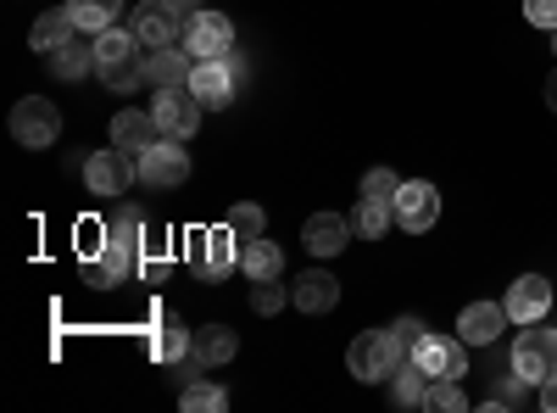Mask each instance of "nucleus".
Instances as JSON below:
<instances>
[{
    "instance_id": "nucleus-1",
    "label": "nucleus",
    "mask_w": 557,
    "mask_h": 413,
    "mask_svg": "<svg viewBox=\"0 0 557 413\" xmlns=\"http://www.w3.org/2000/svg\"><path fill=\"white\" fill-rule=\"evenodd\" d=\"M101 252L96 257H84V286H96V291H117L128 286L139 263H146V212L139 207H112L107 223H101Z\"/></svg>"
},
{
    "instance_id": "nucleus-2",
    "label": "nucleus",
    "mask_w": 557,
    "mask_h": 413,
    "mask_svg": "<svg viewBox=\"0 0 557 413\" xmlns=\"http://www.w3.org/2000/svg\"><path fill=\"white\" fill-rule=\"evenodd\" d=\"M96 78L107 89H117V96H128L134 84H146V57H139V34L112 23L96 34Z\"/></svg>"
},
{
    "instance_id": "nucleus-3",
    "label": "nucleus",
    "mask_w": 557,
    "mask_h": 413,
    "mask_svg": "<svg viewBox=\"0 0 557 413\" xmlns=\"http://www.w3.org/2000/svg\"><path fill=\"white\" fill-rule=\"evenodd\" d=\"M407 363V347L391 336V330H362L351 347H346V369L362 380V386H380V380H391L396 369Z\"/></svg>"
},
{
    "instance_id": "nucleus-4",
    "label": "nucleus",
    "mask_w": 557,
    "mask_h": 413,
    "mask_svg": "<svg viewBox=\"0 0 557 413\" xmlns=\"http://www.w3.org/2000/svg\"><path fill=\"white\" fill-rule=\"evenodd\" d=\"M84 185H89V196H107V202L128 196V191L139 185V157H128L123 146L89 151V157H84Z\"/></svg>"
},
{
    "instance_id": "nucleus-5",
    "label": "nucleus",
    "mask_w": 557,
    "mask_h": 413,
    "mask_svg": "<svg viewBox=\"0 0 557 413\" xmlns=\"http://www.w3.org/2000/svg\"><path fill=\"white\" fill-rule=\"evenodd\" d=\"M12 141H17L23 151L57 146V141H62V107L45 101V96H23V101L12 107Z\"/></svg>"
},
{
    "instance_id": "nucleus-6",
    "label": "nucleus",
    "mask_w": 557,
    "mask_h": 413,
    "mask_svg": "<svg viewBox=\"0 0 557 413\" xmlns=\"http://www.w3.org/2000/svg\"><path fill=\"white\" fill-rule=\"evenodd\" d=\"M184 51H190L196 62H223L228 51H235V23H228L223 12L201 7L196 17H184Z\"/></svg>"
},
{
    "instance_id": "nucleus-7",
    "label": "nucleus",
    "mask_w": 557,
    "mask_h": 413,
    "mask_svg": "<svg viewBox=\"0 0 557 413\" xmlns=\"http://www.w3.org/2000/svg\"><path fill=\"white\" fill-rule=\"evenodd\" d=\"M513 375H524L530 386H541V380L557 375V330H541V318H535V325H519Z\"/></svg>"
},
{
    "instance_id": "nucleus-8",
    "label": "nucleus",
    "mask_w": 557,
    "mask_h": 413,
    "mask_svg": "<svg viewBox=\"0 0 557 413\" xmlns=\"http://www.w3.org/2000/svg\"><path fill=\"white\" fill-rule=\"evenodd\" d=\"M391 212H396V223L407 229V235H430L435 218H441V191L430 185V179H401Z\"/></svg>"
},
{
    "instance_id": "nucleus-9",
    "label": "nucleus",
    "mask_w": 557,
    "mask_h": 413,
    "mask_svg": "<svg viewBox=\"0 0 557 413\" xmlns=\"http://www.w3.org/2000/svg\"><path fill=\"white\" fill-rule=\"evenodd\" d=\"M235 352H240V336L228 330V325H207V330H196L190 336V357H184V386H190L196 375H207V369H223V363H235Z\"/></svg>"
},
{
    "instance_id": "nucleus-10",
    "label": "nucleus",
    "mask_w": 557,
    "mask_h": 413,
    "mask_svg": "<svg viewBox=\"0 0 557 413\" xmlns=\"http://www.w3.org/2000/svg\"><path fill=\"white\" fill-rule=\"evenodd\" d=\"M128 28L139 34V45L146 51H162V45H178L184 39V12L173 7V0H139Z\"/></svg>"
},
{
    "instance_id": "nucleus-11",
    "label": "nucleus",
    "mask_w": 557,
    "mask_h": 413,
    "mask_svg": "<svg viewBox=\"0 0 557 413\" xmlns=\"http://www.w3.org/2000/svg\"><path fill=\"white\" fill-rule=\"evenodd\" d=\"M412 363L430 380H462V375H469V341H462V336H424L412 347Z\"/></svg>"
},
{
    "instance_id": "nucleus-12",
    "label": "nucleus",
    "mask_w": 557,
    "mask_h": 413,
    "mask_svg": "<svg viewBox=\"0 0 557 413\" xmlns=\"http://www.w3.org/2000/svg\"><path fill=\"white\" fill-rule=\"evenodd\" d=\"M151 112H157V123H162L168 141H196V129H201V112H207V107L190 96V84H178V89H157Z\"/></svg>"
},
{
    "instance_id": "nucleus-13",
    "label": "nucleus",
    "mask_w": 557,
    "mask_h": 413,
    "mask_svg": "<svg viewBox=\"0 0 557 413\" xmlns=\"http://www.w3.org/2000/svg\"><path fill=\"white\" fill-rule=\"evenodd\" d=\"M190 179V151H184V141H162L139 157V185H151V191H173V185H184Z\"/></svg>"
},
{
    "instance_id": "nucleus-14",
    "label": "nucleus",
    "mask_w": 557,
    "mask_h": 413,
    "mask_svg": "<svg viewBox=\"0 0 557 413\" xmlns=\"http://www.w3.org/2000/svg\"><path fill=\"white\" fill-rule=\"evenodd\" d=\"M190 96H196L201 107L223 112L228 101L240 96V73L228 68V57H223V62H196V68H190Z\"/></svg>"
},
{
    "instance_id": "nucleus-15",
    "label": "nucleus",
    "mask_w": 557,
    "mask_h": 413,
    "mask_svg": "<svg viewBox=\"0 0 557 413\" xmlns=\"http://www.w3.org/2000/svg\"><path fill=\"white\" fill-rule=\"evenodd\" d=\"M502 307H507V318H513V325H535V318L552 313V286L541 280V274H519V280L507 286Z\"/></svg>"
},
{
    "instance_id": "nucleus-16",
    "label": "nucleus",
    "mask_w": 557,
    "mask_h": 413,
    "mask_svg": "<svg viewBox=\"0 0 557 413\" xmlns=\"http://www.w3.org/2000/svg\"><path fill=\"white\" fill-rule=\"evenodd\" d=\"M157 141H162V123H157V112L123 107V112L112 118V146H123L128 157H146Z\"/></svg>"
},
{
    "instance_id": "nucleus-17",
    "label": "nucleus",
    "mask_w": 557,
    "mask_h": 413,
    "mask_svg": "<svg viewBox=\"0 0 557 413\" xmlns=\"http://www.w3.org/2000/svg\"><path fill=\"white\" fill-rule=\"evenodd\" d=\"M351 235H357V229H351L346 212H312L307 229H301V246H307L312 257H335V252H346Z\"/></svg>"
},
{
    "instance_id": "nucleus-18",
    "label": "nucleus",
    "mask_w": 557,
    "mask_h": 413,
    "mask_svg": "<svg viewBox=\"0 0 557 413\" xmlns=\"http://www.w3.org/2000/svg\"><path fill=\"white\" fill-rule=\"evenodd\" d=\"M240 263V235H235V229H207V235H196V268L201 274H212V280H223V274L228 268H235Z\"/></svg>"
},
{
    "instance_id": "nucleus-19",
    "label": "nucleus",
    "mask_w": 557,
    "mask_h": 413,
    "mask_svg": "<svg viewBox=\"0 0 557 413\" xmlns=\"http://www.w3.org/2000/svg\"><path fill=\"white\" fill-rule=\"evenodd\" d=\"M341 302V280L330 268H301V280L290 286V307H301V313H330Z\"/></svg>"
},
{
    "instance_id": "nucleus-20",
    "label": "nucleus",
    "mask_w": 557,
    "mask_h": 413,
    "mask_svg": "<svg viewBox=\"0 0 557 413\" xmlns=\"http://www.w3.org/2000/svg\"><path fill=\"white\" fill-rule=\"evenodd\" d=\"M513 318H507V307L502 302H474V307H462V318H457V336L469 341V347H491Z\"/></svg>"
},
{
    "instance_id": "nucleus-21",
    "label": "nucleus",
    "mask_w": 557,
    "mask_h": 413,
    "mask_svg": "<svg viewBox=\"0 0 557 413\" xmlns=\"http://www.w3.org/2000/svg\"><path fill=\"white\" fill-rule=\"evenodd\" d=\"M190 68H196V57L184 51V45H162V51H146V84H157V89L190 84Z\"/></svg>"
},
{
    "instance_id": "nucleus-22",
    "label": "nucleus",
    "mask_w": 557,
    "mask_h": 413,
    "mask_svg": "<svg viewBox=\"0 0 557 413\" xmlns=\"http://www.w3.org/2000/svg\"><path fill=\"white\" fill-rule=\"evenodd\" d=\"M84 28L73 23V12L67 7H57V12H45V17H34V28H28V45L39 57H51V51H62L67 39H78Z\"/></svg>"
},
{
    "instance_id": "nucleus-23",
    "label": "nucleus",
    "mask_w": 557,
    "mask_h": 413,
    "mask_svg": "<svg viewBox=\"0 0 557 413\" xmlns=\"http://www.w3.org/2000/svg\"><path fill=\"white\" fill-rule=\"evenodd\" d=\"M240 268H246V280H278V274H285V252L262 235L240 241Z\"/></svg>"
},
{
    "instance_id": "nucleus-24",
    "label": "nucleus",
    "mask_w": 557,
    "mask_h": 413,
    "mask_svg": "<svg viewBox=\"0 0 557 413\" xmlns=\"http://www.w3.org/2000/svg\"><path fill=\"white\" fill-rule=\"evenodd\" d=\"M51 73L62 84H78L84 73H96V45H84V39H67L62 51H51Z\"/></svg>"
},
{
    "instance_id": "nucleus-25",
    "label": "nucleus",
    "mask_w": 557,
    "mask_h": 413,
    "mask_svg": "<svg viewBox=\"0 0 557 413\" xmlns=\"http://www.w3.org/2000/svg\"><path fill=\"white\" fill-rule=\"evenodd\" d=\"M190 336H196V330H184V318L168 313L162 325H157V336H151V352H157L162 363H184V357H190Z\"/></svg>"
},
{
    "instance_id": "nucleus-26",
    "label": "nucleus",
    "mask_w": 557,
    "mask_h": 413,
    "mask_svg": "<svg viewBox=\"0 0 557 413\" xmlns=\"http://www.w3.org/2000/svg\"><path fill=\"white\" fill-rule=\"evenodd\" d=\"M67 12H73V23L84 34H101V28H112L123 17V0H67Z\"/></svg>"
},
{
    "instance_id": "nucleus-27",
    "label": "nucleus",
    "mask_w": 557,
    "mask_h": 413,
    "mask_svg": "<svg viewBox=\"0 0 557 413\" xmlns=\"http://www.w3.org/2000/svg\"><path fill=\"white\" fill-rule=\"evenodd\" d=\"M424 391H430V375L407 357L401 369L391 375V402H396V408H424Z\"/></svg>"
},
{
    "instance_id": "nucleus-28",
    "label": "nucleus",
    "mask_w": 557,
    "mask_h": 413,
    "mask_svg": "<svg viewBox=\"0 0 557 413\" xmlns=\"http://www.w3.org/2000/svg\"><path fill=\"white\" fill-rule=\"evenodd\" d=\"M178 408H184V413H223V408H228V391L212 386V380H190V386L178 391Z\"/></svg>"
},
{
    "instance_id": "nucleus-29",
    "label": "nucleus",
    "mask_w": 557,
    "mask_h": 413,
    "mask_svg": "<svg viewBox=\"0 0 557 413\" xmlns=\"http://www.w3.org/2000/svg\"><path fill=\"white\" fill-rule=\"evenodd\" d=\"M391 218H396V212H391V202H368V196H362V202H357V212H351V229H357L362 241H380L385 229H391Z\"/></svg>"
},
{
    "instance_id": "nucleus-30",
    "label": "nucleus",
    "mask_w": 557,
    "mask_h": 413,
    "mask_svg": "<svg viewBox=\"0 0 557 413\" xmlns=\"http://www.w3.org/2000/svg\"><path fill=\"white\" fill-rule=\"evenodd\" d=\"M228 229H235L240 241H257V235H268V212L257 207V202H235L228 207V218H223Z\"/></svg>"
},
{
    "instance_id": "nucleus-31",
    "label": "nucleus",
    "mask_w": 557,
    "mask_h": 413,
    "mask_svg": "<svg viewBox=\"0 0 557 413\" xmlns=\"http://www.w3.org/2000/svg\"><path fill=\"white\" fill-rule=\"evenodd\" d=\"M424 408H430V413H462V408H469V391H462L457 380H430Z\"/></svg>"
},
{
    "instance_id": "nucleus-32",
    "label": "nucleus",
    "mask_w": 557,
    "mask_h": 413,
    "mask_svg": "<svg viewBox=\"0 0 557 413\" xmlns=\"http://www.w3.org/2000/svg\"><path fill=\"white\" fill-rule=\"evenodd\" d=\"M251 307H257L262 318H273V313L290 307V291L278 286V280H251Z\"/></svg>"
},
{
    "instance_id": "nucleus-33",
    "label": "nucleus",
    "mask_w": 557,
    "mask_h": 413,
    "mask_svg": "<svg viewBox=\"0 0 557 413\" xmlns=\"http://www.w3.org/2000/svg\"><path fill=\"white\" fill-rule=\"evenodd\" d=\"M396 191H401V179H396L391 168H368V173H362V196H368V202H396Z\"/></svg>"
},
{
    "instance_id": "nucleus-34",
    "label": "nucleus",
    "mask_w": 557,
    "mask_h": 413,
    "mask_svg": "<svg viewBox=\"0 0 557 413\" xmlns=\"http://www.w3.org/2000/svg\"><path fill=\"white\" fill-rule=\"evenodd\" d=\"M391 336H396V341L407 347V357H412V347H418V341H424L430 330H424V318H412V313H401V318H396V325H391Z\"/></svg>"
},
{
    "instance_id": "nucleus-35",
    "label": "nucleus",
    "mask_w": 557,
    "mask_h": 413,
    "mask_svg": "<svg viewBox=\"0 0 557 413\" xmlns=\"http://www.w3.org/2000/svg\"><path fill=\"white\" fill-rule=\"evenodd\" d=\"M524 17L552 34V28H557V0H524Z\"/></svg>"
},
{
    "instance_id": "nucleus-36",
    "label": "nucleus",
    "mask_w": 557,
    "mask_h": 413,
    "mask_svg": "<svg viewBox=\"0 0 557 413\" xmlns=\"http://www.w3.org/2000/svg\"><path fill=\"white\" fill-rule=\"evenodd\" d=\"M541 408H546V413H557V375H552V380H541Z\"/></svg>"
},
{
    "instance_id": "nucleus-37",
    "label": "nucleus",
    "mask_w": 557,
    "mask_h": 413,
    "mask_svg": "<svg viewBox=\"0 0 557 413\" xmlns=\"http://www.w3.org/2000/svg\"><path fill=\"white\" fill-rule=\"evenodd\" d=\"M139 274H146V280H162L168 263H162V257H146V263H139Z\"/></svg>"
},
{
    "instance_id": "nucleus-38",
    "label": "nucleus",
    "mask_w": 557,
    "mask_h": 413,
    "mask_svg": "<svg viewBox=\"0 0 557 413\" xmlns=\"http://www.w3.org/2000/svg\"><path fill=\"white\" fill-rule=\"evenodd\" d=\"M173 7H178V12H184V17H196V12H201V7H207V0H173Z\"/></svg>"
},
{
    "instance_id": "nucleus-39",
    "label": "nucleus",
    "mask_w": 557,
    "mask_h": 413,
    "mask_svg": "<svg viewBox=\"0 0 557 413\" xmlns=\"http://www.w3.org/2000/svg\"><path fill=\"white\" fill-rule=\"evenodd\" d=\"M546 107L557 112V68H552V78H546Z\"/></svg>"
},
{
    "instance_id": "nucleus-40",
    "label": "nucleus",
    "mask_w": 557,
    "mask_h": 413,
    "mask_svg": "<svg viewBox=\"0 0 557 413\" xmlns=\"http://www.w3.org/2000/svg\"><path fill=\"white\" fill-rule=\"evenodd\" d=\"M552 57H557V28H552Z\"/></svg>"
}]
</instances>
